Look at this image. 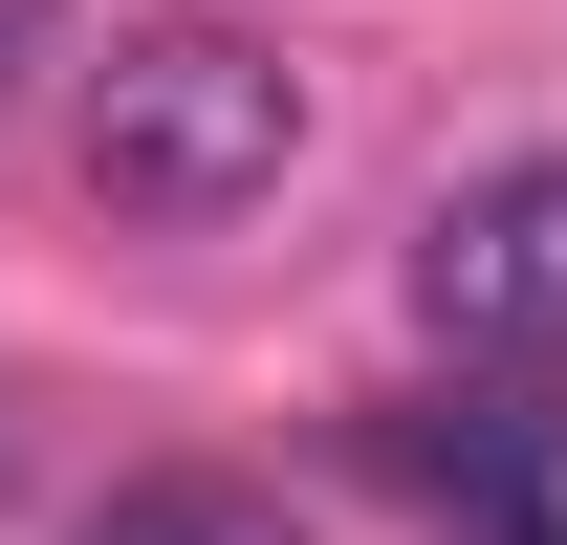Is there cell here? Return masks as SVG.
<instances>
[{
  "label": "cell",
  "instance_id": "6da1fadb",
  "mask_svg": "<svg viewBox=\"0 0 567 545\" xmlns=\"http://www.w3.org/2000/svg\"><path fill=\"white\" fill-rule=\"evenodd\" d=\"M284 175H306V66H284L262 22H132L87 66V197L132 218V240H218Z\"/></svg>",
  "mask_w": 567,
  "mask_h": 545
},
{
  "label": "cell",
  "instance_id": "7a4b0ae2",
  "mask_svg": "<svg viewBox=\"0 0 567 545\" xmlns=\"http://www.w3.org/2000/svg\"><path fill=\"white\" fill-rule=\"evenodd\" d=\"M415 328L458 371H567V153H502L415 218Z\"/></svg>",
  "mask_w": 567,
  "mask_h": 545
},
{
  "label": "cell",
  "instance_id": "3957f363",
  "mask_svg": "<svg viewBox=\"0 0 567 545\" xmlns=\"http://www.w3.org/2000/svg\"><path fill=\"white\" fill-rule=\"evenodd\" d=\"M66 545H306V524H284L262 480H218V459H153V480H110Z\"/></svg>",
  "mask_w": 567,
  "mask_h": 545
},
{
  "label": "cell",
  "instance_id": "277c9868",
  "mask_svg": "<svg viewBox=\"0 0 567 545\" xmlns=\"http://www.w3.org/2000/svg\"><path fill=\"white\" fill-rule=\"evenodd\" d=\"M44 44H66V0H0V88H22V66H44Z\"/></svg>",
  "mask_w": 567,
  "mask_h": 545
}]
</instances>
